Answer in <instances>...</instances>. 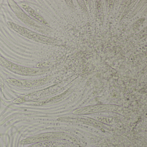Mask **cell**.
Here are the masks:
<instances>
[{
	"mask_svg": "<svg viewBox=\"0 0 147 147\" xmlns=\"http://www.w3.org/2000/svg\"><path fill=\"white\" fill-rule=\"evenodd\" d=\"M8 2L13 12L21 21L24 22L26 25L29 26L33 29H36L37 28L40 29L41 26H37L36 22L34 20V19H32L30 17L26 15L15 1L11 0L8 1Z\"/></svg>",
	"mask_w": 147,
	"mask_h": 147,
	"instance_id": "obj_3",
	"label": "cell"
},
{
	"mask_svg": "<svg viewBox=\"0 0 147 147\" xmlns=\"http://www.w3.org/2000/svg\"><path fill=\"white\" fill-rule=\"evenodd\" d=\"M21 6L30 14V15L34 19V20H35L40 23L44 24H48L47 22L44 19L42 16H40L35 11V10H33L30 6L25 5V4H22L21 5Z\"/></svg>",
	"mask_w": 147,
	"mask_h": 147,
	"instance_id": "obj_4",
	"label": "cell"
},
{
	"mask_svg": "<svg viewBox=\"0 0 147 147\" xmlns=\"http://www.w3.org/2000/svg\"><path fill=\"white\" fill-rule=\"evenodd\" d=\"M7 24L10 28L21 36L25 37L32 41L45 44H50L54 42L55 40L53 38L36 33L13 22L8 21Z\"/></svg>",
	"mask_w": 147,
	"mask_h": 147,
	"instance_id": "obj_1",
	"label": "cell"
},
{
	"mask_svg": "<svg viewBox=\"0 0 147 147\" xmlns=\"http://www.w3.org/2000/svg\"><path fill=\"white\" fill-rule=\"evenodd\" d=\"M0 64L14 73L23 75H37L41 71L40 69L30 68L17 65L1 56H0Z\"/></svg>",
	"mask_w": 147,
	"mask_h": 147,
	"instance_id": "obj_2",
	"label": "cell"
}]
</instances>
